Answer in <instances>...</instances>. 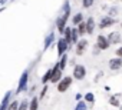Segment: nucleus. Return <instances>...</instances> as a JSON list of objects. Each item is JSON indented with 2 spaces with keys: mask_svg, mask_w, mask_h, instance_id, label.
<instances>
[{
  "mask_svg": "<svg viewBox=\"0 0 122 110\" xmlns=\"http://www.w3.org/2000/svg\"><path fill=\"white\" fill-rule=\"evenodd\" d=\"M69 16H71V5H69L68 0H65V3L62 6V13H60V16H57V19H56V27H57V32L60 34L63 33V30L66 27Z\"/></svg>",
  "mask_w": 122,
  "mask_h": 110,
  "instance_id": "nucleus-1",
  "label": "nucleus"
},
{
  "mask_svg": "<svg viewBox=\"0 0 122 110\" xmlns=\"http://www.w3.org/2000/svg\"><path fill=\"white\" fill-rule=\"evenodd\" d=\"M27 86H29V72L25 70L19 79V84H17V89H16V94H20L22 92H26L27 90Z\"/></svg>",
  "mask_w": 122,
  "mask_h": 110,
  "instance_id": "nucleus-2",
  "label": "nucleus"
},
{
  "mask_svg": "<svg viewBox=\"0 0 122 110\" xmlns=\"http://www.w3.org/2000/svg\"><path fill=\"white\" fill-rule=\"evenodd\" d=\"M71 84H72V77H71V76L62 77V79H60V82L57 83V92H59V93H65V92L71 87Z\"/></svg>",
  "mask_w": 122,
  "mask_h": 110,
  "instance_id": "nucleus-3",
  "label": "nucleus"
},
{
  "mask_svg": "<svg viewBox=\"0 0 122 110\" xmlns=\"http://www.w3.org/2000/svg\"><path fill=\"white\" fill-rule=\"evenodd\" d=\"M62 69L59 67V63H56L55 66H53V69H52V77H50V83H59L60 82V79H62L63 76H62Z\"/></svg>",
  "mask_w": 122,
  "mask_h": 110,
  "instance_id": "nucleus-4",
  "label": "nucleus"
},
{
  "mask_svg": "<svg viewBox=\"0 0 122 110\" xmlns=\"http://www.w3.org/2000/svg\"><path fill=\"white\" fill-rule=\"evenodd\" d=\"M85 77H86V67L83 64H76L73 67V79L83 80Z\"/></svg>",
  "mask_w": 122,
  "mask_h": 110,
  "instance_id": "nucleus-5",
  "label": "nucleus"
},
{
  "mask_svg": "<svg viewBox=\"0 0 122 110\" xmlns=\"http://www.w3.org/2000/svg\"><path fill=\"white\" fill-rule=\"evenodd\" d=\"M115 22H116V19L115 17H111V16H103L101 20H99V24H98V27L99 29H108V27H111V26H113L115 24Z\"/></svg>",
  "mask_w": 122,
  "mask_h": 110,
  "instance_id": "nucleus-6",
  "label": "nucleus"
},
{
  "mask_svg": "<svg viewBox=\"0 0 122 110\" xmlns=\"http://www.w3.org/2000/svg\"><path fill=\"white\" fill-rule=\"evenodd\" d=\"M109 46H111V43H109V40H108L106 36L99 34V36L96 37V47H98L99 50H106V49H109Z\"/></svg>",
  "mask_w": 122,
  "mask_h": 110,
  "instance_id": "nucleus-7",
  "label": "nucleus"
},
{
  "mask_svg": "<svg viewBox=\"0 0 122 110\" xmlns=\"http://www.w3.org/2000/svg\"><path fill=\"white\" fill-rule=\"evenodd\" d=\"M69 47H71V46L66 43V40H65L63 37H60V39L57 40V56L60 57L62 54H65V53H66V50H68Z\"/></svg>",
  "mask_w": 122,
  "mask_h": 110,
  "instance_id": "nucleus-8",
  "label": "nucleus"
},
{
  "mask_svg": "<svg viewBox=\"0 0 122 110\" xmlns=\"http://www.w3.org/2000/svg\"><path fill=\"white\" fill-rule=\"evenodd\" d=\"M88 49V40L86 39H79L76 43V54L78 56H82V54L86 51Z\"/></svg>",
  "mask_w": 122,
  "mask_h": 110,
  "instance_id": "nucleus-9",
  "label": "nucleus"
},
{
  "mask_svg": "<svg viewBox=\"0 0 122 110\" xmlns=\"http://www.w3.org/2000/svg\"><path fill=\"white\" fill-rule=\"evenodd\" d=\"M121 67H122V59L121 57H113L109 60V69L111 70L116 72V70H121Z\"/></svg>",
  "mask_w": 122,
  "mask_h": 110,
  "instance_id": "nucleus-10",
  "label": "nucleus"
},
{
  "mask_svg": "<svg viewBox=\"0 0 122 110\" xmlns=\"http://www.w3.org/2000/svg\"><path fill=\"white\" fill-rule=\"evenodd\" d=\"M12 94H13L12 92H7V93L5 94L2 103H0V110H7V107H9V104H10V96H12Z\"/></svg>",
  "mask_w": 122,
  "mask_h": 110,
  "instance_id": "nucleus-11",
  "label": "nucleus"
},
{
  "mask_svg": "<svg viewBox=\"0 0 122 110\" xmlns=\"http://www.w3.org/2000/svg\"><path fill=\"white\" fill-rule=\"evenodd\" d=\"M86 23V34H92L93 32H95V20H93V17L91 16V17H88V20L85 22Z\"/></svg>",
  "mask_w": 122,
  "mask_h": 110,
  "instance_id": "nucleus-12",
  "label": "nucleus"
},
{
  "mask_svg": "<svg viewBox=\"0 0 122 110\" xmlns=\"http://www.w3.org/2000/svg\"><path fill=\"white\" fill-rule=\"evenodd\" d=\"M62 37H63V39L66 40V43L71 46V44H72V27L66 26L65 30H63V33H62Z\"/></svg>",
  "mask_w": 122,
  "mask_h": 110,
  "instance_id": "nucleus-13",
  "label": "nucleus"
},
{
  "mask_svg": "<svg viewBox=\"0 0 122 110\" xmlns=\"http://www.w3.org/2000/svg\"><path fill=\"white\" fill-rule=\"evenodd\" d=\"M108 40H109L111 44H118V43H121V34L118 32H112L108 36Z\"/></svg>",
  "mask_w": 122,
  "mask_h": 110,
  "instance_id": "nucleus-14",
  "label": "nucleus"
},
{
  "mask_svg": "<svg viewBox=\"0 0 122 110\" xmlns=\"http://www.w3.org/2000/svg\"><path fill=\"white\" fill-rule=\"evenodd\" d=\"M55 41V33L53 32H50L49 34H47V37L45 39V44H43V49L46 50V49H49L50 47V44Z\"/></svg>",
  "mask_w": 122,
  "mask_h": 110,
  "instance_id": "nucleus-15",
  "label": "nucleus"
},
{
  "mask_svg": "<svg viewBox=\"0 0 122 110\" xmlns=\"http://www.w3.org/2000/svg\"><path fill=\"white\" fill-rule=\"evenodd\" d=\"M81 22H83V13H76L73 17H72V24H75V26H78Z\"/></svg>",
  "mask_w": 122,
  "mask_h": 110,
  "instance_id": "nucleus-16",
  "label": "nucleus"
},
{
  "mask_svg": "<svg viewBox=\"0 0 122 110\" xmlns=\"http://www.w3.org/2000/svg\"><path fill=\"white\" fill-rule=\"evenodd\" d=\"M68 56H66V54H62V56H60V60L57 62L59 63V67L60 69H62V70H65V67H66V63H68Z\"/></svg>",
  "mask_w": 122,
  "mask_h": 110,
  "instance_id": "nucleus-17",
  "label": "nucleus"
},
{
  "mask_svg": "<svg viewBox=\"0 0 122 110\" xmlns=\"http://www.w3.org/2000/svg\"><path fill=\"white\" fill-rule=\"evenodd\" d=\"M76 29H78V33H79L81 37H82L83 34H86V23H85V22H81Z\"/></svg>",
  "mask_w": 122,
  "mask_h": 110,
  "instance_id": "nucleus-18",
  "label": "nucleus"
},
{
  "mask_svg": "<svg viewBox=\"0 0 122 110\" xmlns=\"http://www.w3.org/2000/svg\"><path fill=\"white\" fill-rule=\"evenodd\" d=\"M37 107H39V99L33 97L32 101L29 103V110H37Z\"/></svg>",
  "mask_w": 122,
  "mask_h": 110,
  "instance_id": "nucleus-19",
  "label": "nucleus"
},
{
  "mask_svg": "<svg viewBox=\"0 0 122 110\" xmlns=\"http://www.w3.org/2000/svg\"><path fill=\"white\" fill-rule=\"evenodd\" d=\"M81 39V36H79V33H78V29L76 27H72V43H78V40Z\"/></svg>",
  "mask_w": 122,
  "mask_h": 110,
  "instance_id": "nucleus-20",
  "label": "nucleus"
},
{
  "mask_svg": "<svg viewBox=\"0 0 122 110\" xmlns=\"http://www.w3.org/2000/svg\"><path fill=\"white\" fill-rule=\"evenodd\" d=\"M50 77H52V69H49V70L43 74V77H42V83H43V84L49 83V82H50Z\"/></svg>",
  "mask_w": 122,
  "mask_h": 110,
  "instance_id": "nucleus-21",
  "label": "nucleus"
},
{
  "mask_svg": "<svg viewBox=\"0 0 122 110\" xmlns=\"http://www.w3.org/2000/svg\"><path fill=\"white\" fill-rule=\"evenodd\" d=\"M17 110H29V101H27V100H23V101H20V103H19V107H17Z\"/></svg>",
  "mask_w": 122,
  "mask_h": 110,
  "instance_id": "nucleus-22",
  "label": "nucleus"
},
{
  "mask_svg": "<svg viewBox=\"0 0 122 110\" xmlns=\"http://www.w3.org/2000/svg\"><path fill=\"white\" fill-rule=\"evenodd\" d=\"M93 3H95V0H82V6H83L85 9L92 7V6H93Z\"/></svg>",
  "mask_w": 122,
  "mask_h": 110,
  "instance_id": "nucleus-23",
  "label": "nucleus"
},
{
  "mask_svg": "<svg viewBox=\"0 0 122 110\" xmlns=\"http://www.w3.org/2000/svg\"><path fill=\"white\" fill-rule=\"evenodd\" d=\"M86 109H88L86 101H79V103L76 104V107H75V110H86Z\"/></svg>",
  "mask_w": 122,
  "mask_h": 110,
  "instance_id": "nucleus-24",
  "label": "nucleus"
},
{
  "mask_svg": "<svg viewBox=\"0 0 122 110\" xmlns=\"http://www.w3.org/2000/svg\"><path fill=\"white\" fill-rule=\"evenodd\" d=\"M116 14H118V7H111V9L108 10V16H111V17H116Z\"/></svg>",
  "mask_w": 122,
  "mask_h": 110,
  "instance_id": "nucleus-25",
  "label": "nucleus"
},
{
  "mask_svg": "<svg viewBox=\"0 0 122 110\" xmlns=\"http://www.w3.org/2000/svg\"><path fill=\"white\" fill-rule=\"evenodd\" d=\"M85 100H86L88 103H93V101H95V96H93L92 93H86V94H85Z\"/></svg>",
  "mask_w": 122,
  "mask_h": 110,
  "instance_id": "nucleus-26",
  "label": "nucleus"
},
{
  "mask_svg": "<svg viewBox=\"0 0 122 110\" xmlns=\"http://www.w3.org/2000/svg\"><path fill=\"white\" fill-rule=\"evenodd\" d=\"M17 107H19V101H12L10 104H9V107H7V110H17Z\"/></svg>",
  "mask_w": 122,
  "mask_h": 110,
  "instance_id": "nucleus-27",
  "label": "nucleus"
},
{
  "mask_svg": "<svg viewBox=\"0 0 122 110\" xmlns=\"http://www.w3.org/2000/svg\"><path fill=\"white\" fill-rule=\"evenodd\" d=\"M109 103L113 104V106H119V101H118L116 97H111V99H109Z\"/></svg>",
  "mask_w": 122,
  "mask_h": 110,
  "instance_id": "nucleus-28",
  "label": "nucleus"
},
{
  "mask_svg": "<svg viewBox=\"0 0 122 110\" xmlns=\"http://www.w3.org/2000/svg\"><path fill=\"white\" fill-rule=\"evenodd\" d=\"M46 92H47V86L45 84V87L42 89V93H40V99H43V97H45V94H46Z\"/></svg>",
  "mask_w": 122,
  "mask_h": 110,
  "instance_id": "nucleus-29",
  "label": "nucleus"
},
{
  "mask_svg": "<svg viewBox=\"0 0 122 110\" xmlns=\"http://www.w3.org/2000/svg\"><path fill=\"white\" fill-rule=\"evenodd\" d=\"M116 57H121L122 59V47H119V49H116Z\"/></svg>",
  "mask_w": 122,
  "mask_h": 110,
  "instance_id": "nucleus-30",
  "label": "nucleus"
},
{
  "mask_svg": "<svg viewBox=\"0 0 122 110\" xmlns=\"http://www.w3.org/2000/svg\"><path fill=\"white\" fill-rule=\"evenodd\" d=\"M5 2H6V0H0V5H5Z\"/></svg>",
  "mask_w": 122,
  "mask_h": 110,
  "instance_id": "nucleus-31",
  "label": "nucleus"
},
{
  "mask_svg": "<svg viewBox=\"0 0 122 110\" xmlns=\"http://www.w3.org/2000/svg\"><path fill=\"white\" fill-rule=\"evenodd\" d=\"M2 12H3V9H0V13H2Z\"/></svg>",
  "mask_w": 122,
  "mask_h": 110,
  "instance_id": "nucleus-32",
  "label": "nucleus"
},
{
  "mask_svg": "<svg viewBox=\"0 0 122 110\" xmlns=\"http://www.w3.org/2000/svg\"><path fill=\"white\" fill-rule=\"evenodd\" d=\"M108 2H112V0H108Z\"/></svg>",
  "mask_w": 122,
  "mask_h": 110,
  "instance_id": "nucleus-33",
  "label": "nucleus"
},
{
  "mask_svg": "<svg viewBox=\"0 0 122 110\" xmlns=\"http://www.w3.org/2000/svg\"><path fill=\"white\" fill-rule=\"evenodd\" d=\"M121 27H122V23H121Z\"/></svg>",
  "mask_w": 122,
  "mask_h": 110,
  "instance_id": "nucleus-34",
  "label": "nucleus"
},
{
  "mask_svg": "<svg viewBox=\"0 0 122 110\" xmlns=\"http://www.w3.org/2000/svg\"><path fill=\"white\" fill-rule=\"evenodd\" d=\"M121 2H122V0H121Z\"/></svg>",
  "mask_w": 122,
  "mask_h": 110,
  "instance_id": "nucleus-35",
  "label": "nucleus"
}]
</instances>
